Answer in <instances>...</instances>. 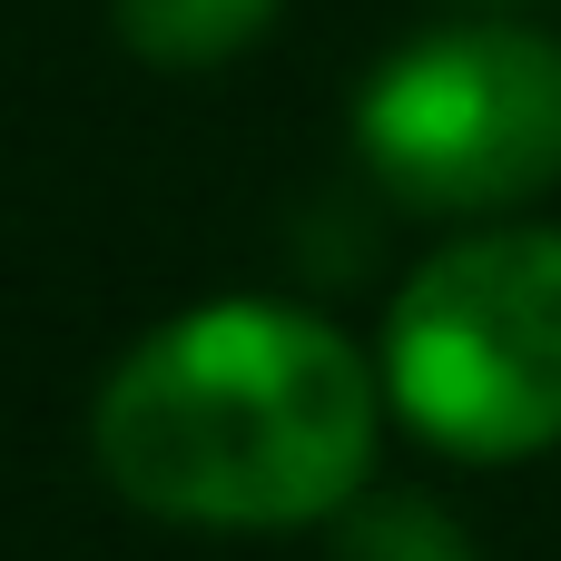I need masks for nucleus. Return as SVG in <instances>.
Here are the masks:
<instances>
[{
    "instance_id": "1",
    "label": "nucleus",
    "mask_w": 561,
    "mask_h": 561,
    "mask_svg": "<svg viewBox=\"0 0 561 561\" xmlns=\"http://www.w3.org/2000/svg\"><path fill=\"white\" fill-rule=\"evenodd\" d=\"M375 355L286 296H207L158 316L89 394L99 483L178 533H306L375 493Z\"/></svg>"
},
{
    "instance_id": "2",
    "label": "nucleus",
    "mask_w": 561,
    "mask_h": 561,
    "mask_svg": "<svg viewBox=\"0 0 561 561\" xmlns=\"http://www.w3.org/2000/svg\"><path fill=\"white\" fill-rule=\"evenodd\" d=\"M385 404L454 463H533L561 444V227L493 217L444 237L385 306Z\"/></svg>"
},
{
    "instance_id": "3",
    "label": "nucleus",
    "mask_w": 561,
    "mask_h": 561,
    "mask_svg": "<svg viewBox=\"0 0 561 561\" xmlns=\"http://www.w3.org/2000/svg\"><path fill=\"white\" fill-rule=\"evenodd\" d=\"M345 138L414 217H523L561 187V39L533 20H444L365 69Z\"/></svg>"
},
{
    "instance_id": "4",
    "label": "nucleus",
    "mask_w": 561,
    "mask_h": 561,
    "mask_svg": "<svg viewBox=\"0 0 561 561\" xmlns=\"http://www.w3.org/2000/svg\"><path fill=\"white\" fill-rule=\"evenodd\" d=\"M276 10L286 0H108V30L148 69H217V59L256 49Z\"/></svg>"
},
{
    "instance_id": "5",
    "label": "nucleus",
    "mask_w": 561,
    "mask_h": 561,
    "mask_svg": "<svg viewBox=\"0 0 561 561\" xmlns=\"http://www.w3.org/2000/svg\"><path fill=\"white\" fill-rule=\"evenodd\" d=\"M325 533H335V561H483L434 493H355Z\"/></svg>"
},
{
    "instance_id": "6",
    "label": "nucleus",
    "mask_w": 561,
    "mask_h": 561,
    "mask_svg": "<svg viewBox=\"0 0 561 561\" xmlns=\"http://www.w3.org/2000/svg\"><path fill=\"white\" fill-rule=\"evenodd\" d=\"M483 10H503V0H483Z\"/></svg>"
}]
</instances>
